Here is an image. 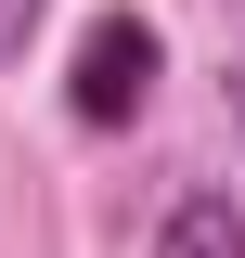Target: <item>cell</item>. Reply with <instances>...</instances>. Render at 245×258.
I'll return each mask as SVG.
<instances>
[{
  "label": "cell",
  "mask_w": 245,
  "mask_h": 258,
  "mask_svg": "<svg viewBox=\"0 0 245 258\" xmlns=\"http://www.w3.org/2000/svg\"><path fill=\"white\" fill-rule=\"evenodd\" d=\"M232 142H245V64H232Z\"/></svg>",
  "instance_id": "obj_4"
},
{
  "label": "cell",
  "mask_w": 245,
  "mask_h": 258,
  "mask_svg": "<svg viewBox=\"0 0 245 258\" xmlns=\"http://www.w3.org/2000/svg\"><path fill=\"white\" fill-rule=\"evenodd\" d=\"M39 13H52V0H0V64H26V39H39Z\"/></svg>",
  "instance_id": "obj_3"
},
{
  "label": "cell",
  "mask_w": 245,
  "mask_h": 258,
  "mask_svg": "<svg viewBox=\"0 0 245 258\" xmlns=\"http://www.w3.org/2000/svg\"><path fill=\"white\" fill-rule=\"evenodd\" d=\"M155 64H168V39H155L142 13H91V26H78V78H65L78 129H129L155 103Z\"/></svg>",
  "instance_id": "obj_1"
},
{
  "label": "cell",
  "mask_w": 245,
  "mask_h": 258,
  "mask_svg": "<svg viewBox=\"0 0 245 258\" xmlns=\"http://www.w3.org/2000/svg\"><path fill=\"white\" fill-rule=\"evenodd\" d=\"M155 258H245V220H232V194H181V207L155 220Z\"/></svg>",
  "instance_id": "obj_2"
}]
</instances>
